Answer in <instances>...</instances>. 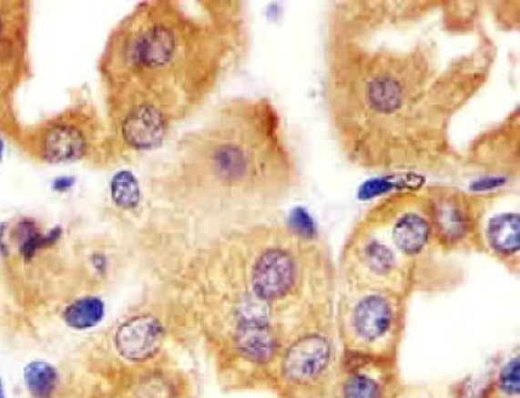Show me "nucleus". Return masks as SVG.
<instances>
[{
  "label": "nucleus",
  "mask_w": 520,
  "mask_h": 398,
  "mask_svg": "<svg viewBox=\"0 0 520 398\" xmlns=\"http://www.w3.org/2000/svg\"><path fill=\"white\" fill-rule=\"evenodd\" d=\"M390 239L418 282L421 294L455 291L467 273L458 260L435 248L423 189H397L364 210Z\"/></svg>",
  "instance_id": "4"
},
{
  "label": "nucleus",
  "mask_w": 520,
  "mask_h": 398,
  "mask_svg": "<svg viewBox=\"0 0 520 398\" xmlns=\"http://www.w3.org/2000/svg\"><path fill=\"white\" fill-rule=\"evenodd\" d=\"M519 357H512L494 373V398H519Z\"/></svg>",
  "instance_id": "18"
},
{
  "label": "nucleus",
  "mask_w": 520,
  "mask_h": 398,
  "mask_svg": "<svg viewBox=\"0 0 520 398\" xmlns=\"http://www.w3.org/2000/svg\"><path fill=\"white\" fill-rule=\"evenodd\" d=\"M461 172L505 181H519L520 116L519 105L505 118L473 138L461 149Z\"/></svg>",
  "instance_id": "10"
},
{
  "label": "nucleus",
  "mask_w": 520,
  "mask_h": 398,
  "mask_svg": "<svg viewBox=\"0 0 520 398\" xmlns=\"http://www.w3.org/2000/svg\"><path fill=\"white\" fill-rule=\"evenodd\" d=\"M14 145L37 165H117L107 119L86 97L37 123L23 124Z\"/></svg>",
  "instance_id": "5"
},
{
  "label": "nucleus",
  "mask_w": 520,
  "mask_h": 398,
  "mask_svg": "<svg viewBox=\"0 0 520 398\" xmlns=\"http://www.w3.org/2000/svg\"><path fill=\"white\" fill-rule=\"evenodd\" d=\"M410 299L393 291L339 288L334 311L341 352L398 362Z\"/></svg>",
  "instance_id": "6"
},
{
  "label": "nucleus",
  "mask_w": 520,
  "mask_h": 398,
  "mask_svg": "<svg viewBox=\"0 0 520 398\" xmlns=\"http://www.w3.org/2000/svg\"><path fill=\"white\" fill-rule=\"evenodd\" d=\"M443 8L442 0L328 5L321 93L337 148L353 168L461 173L452 124L488 86L498 46L484 29L468 48L446 50L442 36L454 32Z\"/></svg>",
  "instance_id": "1"
},
{
  "label": "nucleus",
  "mask_w": 520,
  "mask_h": 398,
  "mask_svg": "<svg viewBox=\"0 0 520 398\" xmlns=\"http://www.w3.org/2000/svg\"><path fill=\"white\" fill-rule=\"evenodd\" d=\"M23 383L30 398H54L60 386V373L51 362L33 360L23 369Z\"/></svg>",
  "instance_id": "17"
},
{
  "label": "nucleus",
  "mask_w": 520,
  "mask_h": 398,
  "mask_svg": "<svg viewBox=\"0 0 520 398\" xmlns=\"http://www.w3.org/2000/svg\"><path fill=\"white\" fill-rule=\"evenodd\" d=\"M107 315V304L96 294H84L69 300L62 309L65 325L76 332L97 327Z\"/></svg>",
  "instance_id": "15"
},
{
  "label": "nucleus",
  "mask_w": 520,
  "mask_h": 398,
  "mask_svg": "<svg viewBox=\"0 0 520 398\" xmlns=\"http://www.w3.org/2000/svg\"><path fill=\"white\" fill-rule=\"evenodd\" d=\"M109 199L117 215H136L142 205V189L135 173L121 168L112 177L109 184Z\"/></svg>",
  "instance_id": "16"
},
{
  "label": "nucleus",
  "mask_w": 520,
  "mask_h": 398,
  "mask_svg": "<svg viewBox=\"0 0 520 398\" xmlns=\"http://www.w3.org/2000/svg\"><path fill=\"white\" fill-rule=\"evenodd\" d=\"M486 8L491 11L492 18L496 26L503 30L519 29V0H508V2H486Z\"/></svg>",
  "instance_id": "19"
},
{
  "label": "nucleus",
  "mask_w": 520,
  "mask_h": 398,
  "mask_svg": "<svg viewBox=\"0 0 520 398\" xmlns=\"http://www.w3.org/2000/svg\"><path fill=\"white\" fill-rule=\"evenodd\" d=\"M423 189L435 248L449 259L484 255V224L494 205L507 191L489 189L479 193L447 184L426 185Z\"/></svg>",
  "instance_id": "8"
},
{
  "label": "nucleus",
  "mask_w": 520,
  "mask_h": 398,
  "mask_svg": "<svg viewBox=\"0 0 520 398\" xmlns=\"http://www.w3.org/2000/svg\"><path fill=\"white\" fill-rule=\"evenodd\" d=\"M74 185V177H60L54 179L51 187H53V189L56 191V193H66V191H69V189H72Z\"/></svg>",
  "instance_id": "20"
},
{
  "label": "nucleus",
  "mask_w": 520,
  "mask_h": 398,
  "mask_svg": "<svg viewBox=\"0 0 520 398\" xmlns=\"http://www.w3.org/2000/svg\"><path fill=\"white\" fill-rule=\"evenodd\" d=\"M32 4L0 0V133L11 144L20 135L16 97L33 77Z\"/></svg>",
  "instance_id": "9"
},
{
  "label": "nucleus",
  "mask_w": 520,
  "mask_h": 398,
  "mask_svg": "<svg viewBox=\"0 0 520 398\" xmlns=\"http://www.w3.org/2000/svg\"><path fill=\"white\" fill-rule=\"evenodd\" d=\"M250 50L242 2L138 4L115 25L98 58L105 109L145 105L177 128L210 102Z\"/></svg>",
  "instance_id": "3"
},
{
  "label": "nucleus",
  "mask_w": 520,
  "mask_h": 398,
  "mask_svg": "<svg viewBox=\"0 0 520 398\" xmlns=\"http://www.w3.org/2000/svg\"><path fill=\"white\" fill-rule=\"evenodd\" d=\"M75 273L87 288L103 285L124 263V250L109 238H84L70 245Z\"/></svg>",
  "instance_id": "13"
},
{
  "label": "nucleus",
  "mask_w": 520,
  "mask_h": 398,
  "mask_svg": "<svg viewBox=\"0 0 520 398\" xmlns=\"http://www.w3.org/2000/svg\"><path fill=\"white\" fill-rule=\"evenodd\" d=\"M341 365L334 315L315 321L290 339L275 367L285 398H330Z\"/></svg>",
  "instance_id": "7"
},
{
  "label": "nucleus",
  "mask_w": 520,
  "mask_h": 398,
  "mask_svg": "<svg viewBox=\"0 0 520 398\" xmlns=\"http://www.w3.org/2000/svg\"><path fill=\"white\" fill-rule=\"evenodd\" d=\"M0 398H6V390H5V382L2 376H0Z\"/></svg>",
  "instance_id": "22"
},
{
  "label": "nucleus",
  "mask_w": 520,
  "mask_h": 398,
  "mask_svg": "<svg viewBox=\"0 0 520 398\" xmlns=\"http://www.w3.org/2000/svg\"><path fill=\"white\" fill-rule=\"evenodd\" d=\"M168 325L152 312L136 313L123 321L114 332V348L130 362H147L163 348Z\"/></svg>",
  "instance_id": "12"
},
{
  "label": "nucleus",
  "mask_w": 520,
  "mask_h": 398,
  "mask_svg": "<svg viewBox=\"0 0 520 398\" xmlns=\"http://www.w3.org/2000/svg\"><path fill=\"white\" fill-rule=\"evenodd\" d=\"M484 254L513 276L520 271V215L515 210L489 215L484 230Z\"/></svg>",
  "instance_id": "14"
},
{
  "label": "nucleus",
  "mask_w": 520,
  "mask_h": 398,
  "mask_svg": "<svg viewBox=\"0 0 520 398\" xmlns=\"http://www.w3.org/2000/svg\"><path fill=\"white\" fill-rule=\"evenodd\" d=\"M4 156H5V138L4 136H2V133H0V163H2V160H4Z\"/></svg>",
  "instance_id": "21"
},
{
  "label": "nucleus",
  "mask_w": 520,
  "mask_h": 398,
  "mask_svg": "<svg viewBox=\"0 0 520 398\" xmlns=\"http://www.w3.org/2000/svg\"><path fill=\"white\" fill-rule=\"evenodd\" d=\"M407 386L398 362L346 355L330 398H404Z\"/></svg>",
  "instance_id": "11"
},
{
  "label": "nucleus",
  "mask_w": 520,
  "mask_h": 398,
  "mask_svg": "<svg viewBox=\"0 0 520 398\" xmlns=\"http://www.w3.org/2000/svg\"><path fill=\"white\" fill-rule=\"evenodd\" d=\"M303 175L282 112L267 96H234L184 133L148 179L154 208L199 230L266 221Z\"/></svg>",
  "instance_id": "2"
}]
</instances>
